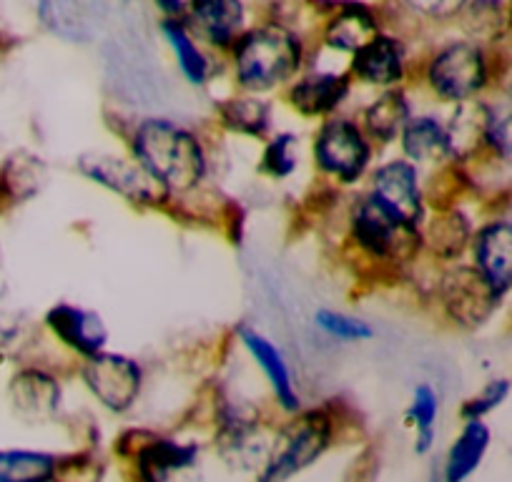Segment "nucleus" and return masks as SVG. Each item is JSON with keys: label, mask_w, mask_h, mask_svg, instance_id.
<instances>
[{"label": "nucleus", "mask_w": 512, "mask_h": 482, "mask_svg": "<svg viewBox=\"0 0 512 482\" xmlns=\"http://www.w3.org/2000/svg\"><path fill=\"white\" fill-rule=\"evenodd\" d=\"M126 149L171 201L199 191L209 176L206 144L191 126L174 118L149 116L136 121L126 136Z\"/></svg>", "instance_id": "obj_1"}, {"label": "nucleus", "mask_w": 512, "mask_h": 482, "mask_svg": "<svg viewBox=\"0 0 512 482\" xmlns=\"http://www.w3.org/2000/svg\"><path fill=\"white\" fill-rule=\"evenodd\" d=\"M229 53L236 86L254 96L287 88L297 81L307 61L302 36L279 21L246 28Z\"/></svg>", "instance_id": "obj_2"}, {"label": "nucleus", "mask_w": 512, "mask_h": 482, "mask_svg": "<svg viewBox=\"0 0 512 482\" xmlns=\"http://www.w3.org/2000/svg\"><path fill=\"white\" fill-rule=\"evenodd\" d=\"M347 241L362 262L382 269L410 267L425 252L420 226H412L362 191L347 209Z\"/></svg>", "instance_id": "obj_3"}, {"label": "nucleus", "mask_w": 512, "mask_h": 482, "mask_svg": "<svg viewBox=\"0 0 512 482\" xmlns=\"http://www.w3.org/2000/svg\"><path fill=\"white\" fill-rule=\"evenodd\" d=\"M495 61L487 46L470 38H455L432 51L425 63V86L440 103H460L485 98L495 88Z\"/></svg>", "instance_id": "obj_4"}, {"label": "nucleus", "mask_w": 512, "mask_h": 482, "mask_svg": "<svg viewBox=\"0 0 512 482\" xmlns=\"http://www.w3.org/2000/svg\"><path fill=\"white\" fill-rule=\"evenodd\" d=\"M377 146L352 116H329L319 121L312 136V164L317 174L339 189L359 186L374 166Z\"/></svg>", "instance_id": "obj_5"}, {"label": "nucleus", "mask_w": 512, "mask_h": 482, "mask_svg": "<svg viewBox=\"0 0 512 482\" xmlns=\"http://www.w3.org/2000/svg\"><path fill=\"white\" fill-rule=\"evenodd\" d=\"M277 432L259 482H287L319 460L332 445L334 420L327 410H307Z\"/></svg>", "instance_id": "obj_6"}, {"label": "nucleus", "mask_w": 512, "mask_h": 482, "mask_svg": "<svg viewBox=\"0 0 512 482\" xmlns=\"http://www.w3.org/2000/svg\"><path fill=\"white\" fill-rule=\"evenodd\" d=\"M435 299L442 317L465 332L487 327L505 304L467 259L442 269L435 284Z\"/></svg>", "instance_id": "obj_7"}, {"label": "nucleus", "mask_w": 512, "mask_h": 482, "mask_svg": "<svg viewBox=\"0 0 512 482\" xmlns=\"http://www.w3.org/2000/svg\"><path fill=\"white\" fill-rule=\"evenodd\" d=\"M78 171L91 184L101 186L108 194L118 196L126 204L139 209H161L171 199L154 179L144 171L131 154H111V151H91L78 159Z\"/></svg>", "instance_id": "obj_8"}, {"label": "nucleus", "mask_w": 512, "mask_h": 482, "mask_svg": "<svg viewBox=\"0 0 512 482\" xmlns=\"http://www.w3.org/2000/svg\"><path fill=\"white\" fill-rule=\"evenodd\" d=\"M78 375L88 395L113 415H123L139 402L146 380L139 359L121 352H108V349L96 357L83 359Z\"/></svg>", "instance_id": "obj_9"}, {"label": "nucleus", "mask_w": 512, "mask_h": 482, "mask_svg": "<svg viewBox=\"0 0 512 482\" xmlns=\"http://www.w3.org/2000/svg\"><path fill=\"white\" fill-rule=\"evenodd\" d=\"M367 194L382 206L400 216L402 221L412 226H420L425 221L427 211V189H425V176L422 169H417L412 161L405 156H395L382 164H374L367 176Z\"/></svg>", "instance_id": "obj_10"}, {"label": "nucleus", "mask_w": 512, "mask_h": 482, "mask_svg": "<svg viewBox=\"0 0 512 482\" xmlns=\"http://www.w3.org/2000/svg\"><path fill=\"white\" fill-rule=\"evenodd\" d=\"M467 262L502 302L512 297V216H490L477 224Z\"/></svg>", "instance_id": "obj_11"}, {"label": "nucleus", "mask_w": 512, "mask_h": 482, "mask_svg": "<svg viewBox=\"0 0 512 482\" xmlns=\"http://www.w3.org/2000/svg\"><path fill=\"white\" fill-rule=\"evenodd\" d=\"M236 339H239L241 349L249 354L251 362L262 370L269 392H272L279 410L284 415H297V412H302V395H299L297 377H294V370L289 365L287 354L282 352V347L274 339H269L264 332L249 327V324H241L236 329Z\"/></svg>", "instance_id": "obj_12"}, {"label": "nucleus", "mask_w": 512, "mask_h": 482, "mask_svg": "<svg viewBox=\"0 0 512 482\" xmlns=\"http://www.w3.org/2000/svg\"><path fill=\"white\" fill-rule=\"evenodd\" d=\"M136 472L141 482H199V447L174 437H149L136 447Z\"/></svg>", "instance_id": "obj_13"}, {"label": "nucleus", "mask_w": 512, "mask_h": 482, "mask_svg": "<svg viewBox=\"0 0 512 482\" xmlns=\"http://www.w3.org/2000/svg\"><path fill=\"white\" fill-rule=\"evenodd\" d=\"M184 23L206 46L231 51L246 33L244 0H186Z\"/></svg>", "instance_id": "obj_14"}, {"label": "nucleus", "mask_w": 512, "mask_h": 482, "mask_svg": "<svg viewBox=\"0 0 512 482\" xmlns=\"http://www.w3.org/2000/svg\"><path fill=\"white\" fill-rule=\"evenodd\" d=\"M349 76L352 81L379 88V91L400 88L407 76L405 43L392 33H377L372 41L352 53Z\"/></svg>", "instance_id": "obj_15"}, {"label": "nucleus", "mask_w": 512, "mask_h": 482, "mask_svg": "<svg viewBox=\"0 0 512 482\" xmlns=\"http://www.w3.org/2000/svg\"><path fill=\"white\" fill-rule=\"evenodd\" d=\"M46 327L51 329L56 342L68 352L78 354L81 362L106 352L108 347V327L101 314L78 304L61 302L48 309Z\"/></svg>", "instance_id": "obj_16"}, {"label": "nucleus", "mask_w": 512, "mask_h": 482, "mask_svg": "<svg viewBox=\"0 0 512 482\" xmlns=\"http://www.w3.org/2000/svg\"><path fill=\"white\" fill-rule=\"evenodd\" d=\"M477 224L470 214L460 209L457 204L430 206L425 221H422V241L425 252L432 254L437 262L455 264L467 259L470 252L472 236H475Z\"/></svg>", "instance_id": "obj_17"}, {"label": "nucleus", "mask_w": 512, "mask_h": 482, "mask_svg": "<svg viewBox=\"0 0 512 482\" xmlns=\"http://www.w3.org/2000/svg\"><path fill=\"white\" fill-rule=\"evenodd\" d=\"M352 76L337 71H312L287 86V103L297 116L324 121L337 116L352 93Z\"/></svg>", "instance_id": "obj_18"}, {"label": "nucleus", "mask_w": 512, "mask_h": 482, "mask_svg": "<svg viewBox=\"0 0 512 482\" xmlns=\"http://www.w3.org/2000/svg\"><path fill=\"white\" fill-rule=\"evenodd\" d=\"M445 124L447 136H450L452 164L465 169V166L485 159V144L492 124V103L487 98L452 106Z\"/></svg>", "instance_id": "obj_19"}, {"label": "nucleus", "mask_w": 512, "mask_h": 482, "mask_svg": "<svg viewBox=\"0 0 512 482\" xmlns=\"http://www.w3.org/2000/svg\"><path fill=\"white\" fill-rule=\"evenodd\" d=\"M400 156L417 169L437 171L452 164L447 124L435 113H415L400 136Z\"/></svg>", "instance_id": "obj_20"}, {"label": "nucleus", "mask_w": 512, "mask_h": 482, "mask_svg": "<svg viewBox=\"0 0 512 482\" xmlns=\"http://www.w3.org/2000/svg\"><path fill=\"white\" fill-rule=\"evenodd\" d=\"M377 33H382L377 11L367 3H359V0H347V3L334 8L332 16L324 21L322 43L332 51L352 56L364 43L372 41Z\"/></svg>", "instance_id": "obj_21"}, {"label": "nucleus", "mask_w": 512, "mask_h": 482, "mask_svg": "<svg viewBox=\"0 0 512 482\" xmlns=\"http://www.w3.org/2000/svg\"><path fill=\"white\" fill-rule=\"evenodd\" d=\"M415 116L412 103L402 88H390V91H379V96L372 103H367L359 116L364 134L369 136L377 149L392 146L400 141L407 121Z\"/></svg>", "instance_id": "obj_22"}, {"label": "nucleus", "mask_w": 512, "mask_h": 482, "mask_svg": "<svg viewBox=\"0 0 512 482\" xmlns=\"http://www.w3.org/2000/svg\"><path fill=\"white\" fill-rule=\"evenodd\" d=\"M492 430L485 420H462L442 465V482H467L490 450Z\"/></svg>", "instance_id": "obj_23"}, {"label": "nucleus", "mask_w": 512, "mask_h": 482, "mask_svg": "<svg viewBox=\"0 0 512 482\" xmlns=\"http://www.w3.org/2000/svg\"><path fill=\"white\" fill-rule=\"evenodd\" d=\"M216 116L226 131L249 139H267L272 131V103L254 93L241 91V96L226 98L216 108Z\"/></svg>", "instance_id": "obj_24"}, {"label": "nucleus", "mask_w": 512, "mask_h": 482, "mask_svg": "<svg viewBox=\"0 0 512 482\" xmlns=\"http://www.w3.org/2000/svg\"><path fill=\"white\" fill-rule=\"evenodd\" d=\"M161 33H164L166 43H169L171 53L176 58V66H179L181 76L186 78V83L201 88L211 81V73H214V66H211V58L206 56L204 46H201L199 38L189 31L184 21H171V18H164L161 23Z\"/></svg>", "instance_id": "obj_25"}, {"label": "nucleus", "mask_w": 512, "mask_h": 482, "mask_svg": "<svg viewBox=\"0 0 512 482\" xmlns=\"http://www.w3.org/2000/svg\"><path fill=\"white\" fill-rule=\"evenodd\" d=\"M465 28V36L480 46H495L505 41L512 31V3L510 0H470V6L457 18Z\"/></svg>", "instance_id": "obj_26"}, {"label": "nucleus", "mask_w": 512, "mask_h": 482, "mask_svg": "<svg viewBox=\"0 0 512 482\" xmlns=\"http://www.w3.org/2000/svg\"><path fill=\"white\" fill-rule=\"evenodd\" d=\"M13 405L21 415L51 417L61 405V385L46 370H23L13 377Z\"/></svg>", "instance_id": "obj_27"}, {"label": "nucleus", "mask_w": 512, "mask_h": 482, "mask_svg": "<svg viewBox=\"0 0 512 482\" xmlns=\"http://www.w3.org/2000/svg\"><path fill=\"white\" fill-rule=\"evenodd\" d=\"M407 420H410L412 430H415V450L420 455L430 452L437 437V420H440V392L430 382H420L412 390Z\"/></svg>", "instance_id": "obj_28"}, {"label": "nucleus", "mask_w": 512, "mask_h": 482, "mask_svg": "<svg viewBox=\"0 0 512 482\" xmlns=\"http://www.w3.org/2000/svg\"><path fill=\"white\" fill-rule=\"evenodd\" d=\"M58 462L48 452L0 450V482H51Z\"/></svg>", "instance_id": "obj_29"}, {"label": "nucleus", "mask_w": 512, "mask_h": 482, "mask_svg": "<svg viewBox=\"0 0 512 482\" xmlns=\"http://www.w3.org/2000/svg\"><path fill=\"white\" fill-rule=\"evenodd\" d=\"M299 159H302L299 136L292 131H279V134L269 136L267 144H264L259 171L272 181H289L297 174Z\"/></svg>", "instance_id": "obj_30"}, {"label": "nucleus", "mask_w": 512, "mask_h": 482, "mask_svg": "<svg viewBox=\"0 0 512 482\" xmlns=\"http://www.w3.org/2000/svg\"><path fill=\"white\" fill-rule=\"evenodd\" d=\"M312 322L324 337L339 344H364L377 337V329L367 319L354 317V314L342 312V309H317Z\"/></svg>", "instance_id": "obj_31"}, {"label": "nucleus", "mask_w": 512, "mask_h": 482, "mask_svg": "<svg viewBox=\"0 0 512 482\" xmlns=\"http://www.w3.org/2000/svg\"><path fill=\"white\" fill-rule=\"evenodd\" d=\"M512 395V380L505 375H495L482 382L475 395L467 397L460 407V420H487L492 412L500 410Z\"/></svg>", "instance_id": "obj_32"}, {"label": "nucleus", "mask_w": 512, "mask_h": 482, "mask_svg": "<svg viewBox=\"0 0 512 482\" xmlns=\"http://www.w3.org/2000/svg\"><path fill=\"white\" fill-rule=\"evenodd\" d=\"M405 3L430 21H455L470 6V0H405Z\"/></svg>", "instance_id": "obj_33"}, {"label": "nucleus", "mask_w": 512, "mask_h": 482, "mask_svg": "<svg viewBox=\"0 0 512 482\" xmlns=\"http://www.w3.org/2000/svg\"><path fill=\"white\" fill-rule=\"evenodd\" d=\"M154 6L164 13V18H171V21H184L186 0H154Z\"/></svg>", "instance_id": "obj_34"}, {"label": "nucleus", "mask_w": 512, "mask_h": 482, "mask_svg": "<svg viewBox=\"0 0 512 482\" xmlns=\"http://www.w3.org/2000/svg\"><path fill=\"white\" fill-rule=\"evenodd\" d=\"M53 482H56V480H53Z\"/></svg>", "instance_id": "obj_35"}]
</instances>
